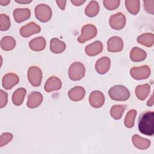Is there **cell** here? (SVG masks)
<instances>
[{
	"label": "cell",
	"mask_w": 154,
	"mask_h": 154,
	"mask_svg": "<svg viewBox=\"0 0 154 154\" xmlns=\"http://www.w3.org/2000/svg\"><path fill=\"white\" fill-rule=\"evenodd\" d=\"M119 0H104L103 1L105 8L108 10H114L119 7Z\"/></svg>",
	"instance_id": "32"
},
{
	"label": "cell",
	"mask_w": 154,
	"mask_h": 154,
	"mask_svg": "<svg viewBox=\"0 0 154 154\" xmlns=\"http://www.w3.org/2000/svg\"><path fill=\"white\" fill-rule=\"evenodd\" d=\"M137 41L138 43L150 48L152 47L154 43V35L152 33H144L139 35Z\"/></svg>",
	"instance_id": "25"
},
{
	"label": "cell",
	"mask_w": 154,
	"mask_h": 154,
	"mask_svg": "<svg viewBox=\"0 0 154 154\" xmlns=\"http://www.w3.org/2000/svg\"><path fill=\"white\" fill-rule=\"evenodd\" d=\"M109 97L115 101H126L130 97L129 90L122 85H116L111 87L108 91Z\"/></svg>",
	"instance_id": "2"
},
{
	"label": "cell",
	"mask_w": 154,
	"mask_h": 154,
	"mask_svg": "<svg viewBox=\"0 0 154 154\" xmlns=\"http://www.w3.org/2000/svg\"><path fill=\"white\" fill-rule=\"evenodd\" d=\"M26 93V90L24 88H19L14 91L12 95V102L16 106H20L22 104L25 96Z\"/></svg>",
	"instance_id": "24"
},
{
	"label": "cell",
	"mask_w": 154,
	"mask_h": 154,
	"mask_svg": "<svg viewBox=\"0 0 154 154\" xmlns=\"http://www.w3.org/2000/svg\"><path fill=\"white\" fill-rule=\"evenodd\" d=\"M105 102V96L103 93L99 90L92 91L89 96L90 105L94 108H99L103 106Z\"/></svg>",
	"instance_id": "10"
},
{
	"label": "cell",
	"mask_w": 154,
	"mask_h": 154,
	"mask_svg": "<svg viewBox=\"0 0 154 154\" xmlns=\"http://www.w3.org/2000/svg\"><path fill=\"white\" fill-rule=\"evenodd\" d=\"M10 27V20L8 15L1 14L0 15V29L2 31L8 30Z\"/></svg>",
	"instance_id": "31"
},
{
	"label": "cell",
	"mask_w": 154,
	"mask_h": 154,
	"mask_svg": "<svg viewBox=\"0 0 154 154\" xmlns=\"http://www.w3.org/2000/svg\"><path fill=\"white\" fill-rule=\"evenodd\" d=\"M35 17L41 22H47L50 20L52 16L51 7L45 4L37 5L34 10Z\"/></svg>",
	"instance_id": "4"
},
{
	"label": "cell",
	"mask_w": 154,
	"mask_h": 154,
	"mask_svg": "<svg viewBox=\"0 0 154 154\" xmlns=\"http://www.w3.org/2000/svg\"><path fill=\"white\" fill-rule=\"evenodd\" d=\"M66 48V43L57 38H52L50 41V49L54 54H61Z\"/></svg>",
	"instance_id": "21"
},
{
	"label": "cell",
	"mask_w": 154,
	"mask_h": 154,
	"mask_svg": "<svg viewBox=\"0 0 154 154\" xmlns=\"http://www.w3.org/2000/svg\"><path fill=\"white\" fill-rule=\"evenodd\" d=\"M42 70L37 66H31L28 70V79L33 87H38L40 85L42 80Z\"/></svg>",
	"instance_id": "6"
},
{
	"label": "cell",
	"mask_w": 154,
	"mask_h": 154,
	"mask_svg": "<svg viewBox=\"0 0 154 154\" xmlns=\"http://www.w3.org/2000/svg\"><path fill=\"white\" fill-rule=\"evenodd\" d=\"M8 102V94L7 92L0 90V108H4L7 103Z\"/></svg>",
	"instance_id": "35"
},
{
	"label": "cell",
	"mask_w": 154,
	"mask_h": 154,
	"mask_svg": "<svg viewBox=\"0 0 154 154\" xmlns=\"http://www.w3.org/2000/svg\"><path fill=\"white\" fill-rule=\"evenodd\" d=\"M46 40L43 37H37L32 39L29 43V48L34 51H42L46 47Z\"/></svg>",
	"instance_id": "19"
},
{
	"label": "cell",
	"mask_w": 154,
	"mask_h": 154,
	"mask_svg": "<svg viewBox=\"0 0 154 154\" xmlns=\"http://www.w3.org/2000/svg\"><path fill=\"white\" fill-rule=\"evenodd\" d=\"M150 73V68L147 65H143L140 67H133L130 70L131 76L136 80L146 79L149 77Z\"/></svg>",
	"instance_id": "7"
},
{
	"label": "cell",
	"mask_w": 154,
	"mask_h": 154,
	"mask_svg": "<svg viewBox=\"0 0 154 154\" xmlns=\"http://www.w3.org/2000/svg\"><path fill=\"white\" fill-rule=\"evenodd\" d=\"M15 1L17 3L22 4H29L32 2V1H27V0H16Z\"/></svg>",
	"instance_id": "39"
},
{
	"label": "cell",
	"mask_w": 154,
	"mask_h": 154,
	"mask_svg": "<svg viewBox=\"0 0 154 154\" xmlns=\"http://www.w3.org/2000/svg\"><path fill=\"white\" fill-rule=\"evenodd\" d=\"M150 91V86L149 84L138 85L135 88L137 97L140 100H144L149 96Z\"/></svg>",
	"instance_id": "23"
},
{
	"label": "cell",
	"mask_w": 154,
	"mask_h": 154,
	"mask_svg": "<svg viewBox=\"0 0 154 154\" xmlns=\"http://www.w3.org/2000/svg\"><path fill=\"white\" fill-rule=\"evenodd\" d=\"M123 41L119 36H113L109 38L107 42V49L109 52H119L123 50Z\"/></svg>",
	"instance_id": "11"
},
{
	"label": "cell",
	"mask_w": 154,
	"mask_h": 154,
	"mask_svg": "<svg viewBox=\"0 0 154 154\" xmlns=\"http://www.w3.org/2000/svg\"><path fill=\"white\" fill-rule=\"evenodd\" d=\"M147 54L143 49L138 47H134L130 52V58L134 62H140L144 60Z\"/></svg>",
	"instance_id": "22"
},
{
	"label": "cell",
	"mask_w": 154,
	"mask_h": 154,
	"mask_svg": "<svg viewBox=\"0 0 154 154\" xmlns=\"http://www.w3.org/2000/svg\"><path fill=\"white\" fill-rule=\"evenodd\" d=\"M85 94V90L84 88L81 86H75L71 88L68 92L69 99L74 102L81 100L84 97Z\"/></svg>",
	"instance_id": "16"
},
{
	"label": "cell",
	"mask_w": 154,
	"mask_h": 154,
	"mask_svg": "<svg viewBox=\"0 0 154 154\" xmlns=\"http://www.w3.org/2000/svg\"><path fill=\"white\" fill-rule=\"evenodd\" d=\"M56 3L61 10H64L66 5V1H57V0Z\"/></svg>",
	"instance_id": "36"
},
{
	"label": "cell",
	"mask_w": 154,
	"mask_h": 154,
	"mask_svg": "<svg viewBox=\"0 0 154 154\" xmlns=\"http://www.w3.org/2000/svg\"><path fill=\"white\" fill-rule=\"evenodd\" d=\"M111 60L107 57H102L95 64V70L100 75L105 74L109 70Z\"/></svg>",
	"instance_id": "13"
},
{
	"label": "cell",
	"mask_w": 154,
	"mask_h": 154,
	"mask_svg": "<svg viewBox=\"0 0 154 154\" xmlns=\"http://www.w3.org/2000/svg\"><path fill=\"white\" fill-rule=\"evenodd\" d=\"M99 11V3L96 1H91L85 7V13L86 16L90 17H93L97 15Z\"/></svg>",
	"instance_id": "27"
},
{
	"label": "cell",
	"mask_w": 154,
	"mask_h": 154,
	"mask_svg": "<svg viewBox=\"0 0 154 154\" xmlns=\"http://www.w3.org/2000/svg\"><path fill=\"white\" fill-rule=\"evenodd\" d=\"M125 106L122 105H113L110 109V115L115 120H119L122 118L125 111Z\"/></svg>",
	"instance_id": "30"
},
{
	"label": "cell",
	"mask_w": 154,
	"mask_h": 154,
	"mask_svg": "<svg viewBox=\"0 0 154 154\" xmlns=\"http://www.w3.org/2000/svg\"><path fill=\"white\" fill-rule=\"evenodd\" d=\"M40 31L41 27L38 25L34 22H31L20 28V34L22 37L26 38L40 32Z\"/></svg>",
	"instance_id": "9"
},
{
	"label": "cell",
	"mask_w": 154,
	"mask_h": 154,
	"mask_svg": "<svg viewBox=\"0 0 154 154\" xmlns=\"http://www.w3.org/2000/svg\"><path fill=\"white\" fill-rule=\"evenodd\" d=\"M137 113V111L134 109L129 110L127 112L124 120V125L126 128H131L134 126Z\"/></svg>",
	"instance_id": "29"
},
{
	"label": "cell",
	"mask_w": 154,
	"mask_h": 154,
	"mask_svg": "<svg viewBox=\"0 0 154 154\" xmlns=\"http://www.w3.org/2000/svg\"><path fill=\"white\" fill-rule=\"evenodd\" d=\"M13 17L17 23H22L28 19L31 16V11L29 8H16L13 13Z\"/></svg>",
	"instance_id": "17"
},
{
	"label": "cell",
	"mask_w": 154,
	"mask_h": 154,
	"mask_svg": "<svg viewBox=\"0 0 154 154\" xmlns=\"http://www.w3.org/2000/svg\"><path fill=\"white\" fill-rule=\"evenodd\" d=\"M70 2L75 6H81V5H82L85 2V1H82V0H71Z\"/></svg>",
	"instance_id": "37"
},
{
	"label": "cell",
	"mask_w": 154,
	"mask_h": 154,
	"mask_svg": "<svg viewBox=\"0 0 154 154\" xmlns=\"http://www.w3.org/2000/svg\"><path fill=\"white\" fill-rule=\"evenodd\" d=\"M144 8L145 11L153 15L154 14V1L153 0H145L144 1Z\"/></svg>",
	"instance_id": "34"
},
{
	"label": "cell",
	"mask_w": 154,
	"mask_h": 154,
	"mask_svg": "<svg viewBox=\"0 0 154 154\" xmlns=\"http://www.w3.org/2000/svg\"><path fill=\"white\" fill-rule=\"evenodd\" d=\"M132 141L134 146L140 150H146L148 149L151 143L149 140L142 138L137 134H135L132 136Z\"/></svg>",
	"instance_id": "20"
},
{
	"label": "cell",
	"mask_w": 154,
	"mask_h": 154,
	"mask_svg": "<svg viewBox=\"0 0 154 154\" xmlns=\"http://www.w3.org/2000/svg\"><path fill=\"white\" fill-rule=\"evenodd\" d=\"M85 73V68L80 62H74L69 67L68 75L69 78L74 81H79L84 78Z\"/></svg>",
	"instance_id": "3"
},
{
	"label": "cell",
	"mask_w": 154,
	"mask_h": 154,
	"mask_svg": "<svg viewBox=\"0 0 154 154\" xmlns=\"http://www.w3.org/2000/svg\"><path fill=\"white\" fill-rule=\"evenodd\" d=\"M43 101V96L41 93L33 91L28 95L26 105L29 108H35L40 105Z\"/></svg>",
	"instance_id": "15"
},
{
	"label": "cell",
	"mask_w": 154,
	"mask_h": 154,
	"mask_svg": "<svg viewBox=\"0 0 154 154\" xmlns=\"http://www.w3.org/2000/svg\"><path fill=\"white\" fill-rule=\"evenodd\" d=\"M10 2V0H0V4L2 6H6Z\"/></svg>",
	"instance_id": "40"
},
{
	"label": "cell",
	"mask_w": 154,
	"mask_h": 154,
	"mask_svg": "<svg viewBox=\"0 0 154 154\" xmlns=\"http://www.w3.org/2000/svg\"><path fill=\"white\" fill-rule=\"evenodd\" d=\"M125 6L129 13L133 15H136L140 11V1L126 0L125 1Z\"/></svg>",
	"instance_id": "28"
},
{
	"label": "cell",
	"mask_w": 154,
	"mask_h": 154,
	"mask_svg": "<svg viewBox=\"0 0 154 154\" xmlns=\"http://www.w3.org/2000/svg\"><path fill=\"white\" fill-rule=\"evenodd\" d=\"M103 51V44L100 41H95L87 45L85 48L86 54L90 57H94L99 54Z\"/></svg>",
	"instance_id": "18"
},
{
	"label": "cell",
	"mask_w": 154,
	"mask_h": 154,
	"mask_svg": "<svg viewBox=\"0 0 154 154\" xmlns=\"http://www.w3.org/2000/svg\"><path fill=\"white\" fill-rule=\"evenodd\" d=\"M153 105V95L152 94V96L147 102V105L148 106H152Z\"/></svg>",
	"instance_id": "38"
},
{
	"label": "cell",
	"mask_w": 154,
	"mask_h": 154,
	"mask_svg": "<svg viewBox=\"0 0 154 154\" xmlns=\"http://www.w3.org/2000/svg\"><path fill=\"white\" fill-rule=\"evenodd\" d=\"M19 82V76L13 73L5 74L2 79V85L4 89L10 90Z\"/></svg>",
	"instance_id": "12"
},
{
	"label": "cell",
	"mask_w": 154,
	"mask_h": 154,
	"mask_svg": "<svg viewBox=\"0 0 154 154\" xmlns=\"http://www.w3.org/2000/svg\"><path fill=\"white\" fill-rule=\"evenodd\" d=\"M13 137L11 133L4 132L1 135L0 137V147H3L10 142Z\"/></svg>",
	"instance_id": "33"
},
{
	"label": "cell",
	"mask_w": 154,
	"mask_h": 154,
	"mask_svg": "<svg viewBox=\"0 0 154 154\" xmlns=\"http://www.w3.org/2000/svg\"><path fill=\"white\" fill-rule=\"evenodd\" d=\"M138 127L141 134L152 136L154 134V112L146 111L142 113L138 119Z\"/></svg>",
	"instance_id": "1"
},
{
	"label": "cell",
	"mask_w": 154,
	"mask_h": 154,
	"mask_svg": "<svg viewBox=\"0 0 154 154\" xmlns=\"http://www.w3.org/2000/svg\"><path fill=\"white\" fill-rule=\"evenodd\" d=\"M97 33V29L96 26L93 24H87L81 28V35L78 38V42L79 43H84L86 41L94 38Z\"/></svg>",
	"instance_id": "5"
},
{
	"label": "cell",
	"mask_w": 154,
	"mask_h": 154,
	"mask_svg": "<svg viewBox=\"0 0 154 154\" xmlns=\"http://www.w3.org/2000/svg\"><path fill=\"white\" fill-rule=\"evenodd\" d=\"M126 17L120 12L112 15L109 17V24L111 28L115 30H121L126 25Z\"/></svg>",
	"instance_id": "8"
},
{
	"label": "cell",
	"mask_w": 154,
	"mask_h": 154,
	"mask_svg": "<svg viewBox=\"0 0 154 154\" xmlns=\"http://www.w3.org/2000/svg\"><path fill=\"white\" fill-rule=\"evenodd\" d=\"M62 86L61 81L57 76H51L46 81L44 89L48 92H51L53 91L59 90Z\"/></svg>",
	"instance_id": "14"
},
{
	"label": "cell",
	"mask_w": 154,
	"mask_h": 154,
	"mask_svg": "<svg viewBox=\"0 0 154 154\" xmlns=\"http://www.w3.org/2000/svg\"><path fill=\"white\" fill-rule=\"evenodd\" d=\"M16 42L15 39L13 37L8 35L2 37L0 42L1 48L2 50L5 51L13 50L16 46Z\"/></svg>",
	"instance_id": "26"
}]
</instances>
